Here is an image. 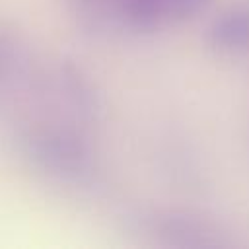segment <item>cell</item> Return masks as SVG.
I'll use <instances>...</instances> for the list:
<instances>
[{
    "label": "cell",
    "instance_id": "cell-1",
    "mask_svg": "<svg viewBox=\"0 0 249 249\" xmlns=\"http://www.w3.org/2000/svg\"><path fill=\"white\" fill-rule=\"evenodd\" d=\"M19 148L33 167L62 183L88 185L99 173L91 142L68 124H33L21 134Z\"/></svg>",
    "mask_w": 249,
    "mask_h": 249
},
{
    "label": "cell",
    "instance_id": "cell-2",
    "mask_svg": "<svg viewBox=\"0 0 249 249\" xmlns=\"http://www.w3.org/2000/svg\"><path fill=\"white\" fill-rule=\"evenodd\" d=\"M210 4L212 0H113V12L117 25L136 33H152L193 19Z\"/></svg>",
    "mask_w": 249,
    "mask_h": 249
},
{
    "label": "cell",
    "instance_id": "cell-3",
    "mask_svg": "<svg viewBox=\"0 0 249 249\" xmlns=\"http://www.w3.org/2000/svg\"><path fill=\"white\" fill-rule=\"evenodd\" d=\"M56 88L66 103V107L82 123L97 121L101 113V93L91 76L74 60L62 58L56 68Z\"/></svg>",
    "mask_w": 249,
    "mask_h": 249
},
{
    "label": "cell",
    "instance_id": "cell-4",
    "mask_svg": "<svg viewBox=\"0 0 249 249\" xmlns=\"http://www.w3.org/2000/svg\"><path fill=\"white\" fill-rule=\"evenodd\" d=\"M204 41L218 53H239L249 47V10L235 8L220 14L204 33Z\"/></svg>",
    "mask_w": 249,
    "mask_h": 249
},
{
    "label": "cell",
    "instance_id": "cell-5",
    "mask_svg": "<svg viewBox=\"0 0 249 249\" xmlns=\"http://www.w3.org/2000/svg\"><path fill=\"white\" fill-rule=\"evenodd\" d=\"M158 233L169 243L179 247H200L208 245L210 241L204 239L208 228L198 222L191 214L183 212H167L158 218Z\"/></svg>",
    "mask_w": 249,
    "mask_h": 249
},
{
    "label": "cell",
    "instance_id": "cell-6",
    "mask_svg": "<svg viewBox=\"0 0 249 249\" xmlns=\"http://www.w3.org/2000/svg\"><path fill=\"white\" fill-rule=\"evenodd\" d=\"M25 68V54L21 45L0 31V89L14 82Z\"/></svg>",
    "mask_w": 249,
    "mask_h": 249
},
{
    "label": "cell",
    "instance_id": "cell-7",
    "mask_svg": "<svg viewBox=\"0 0 249 249\" xmlns=\"http://www.w3.org/2000/svg\"><path fill=\"white\" fill-rule=\"evenodd\" d=\"M76 16L82 19V23L103 29L117 25L115 12H113V0H70Z\"/></svg>",
    "mask_w": 249,
    "mask_h": 249
}]
</instances>
